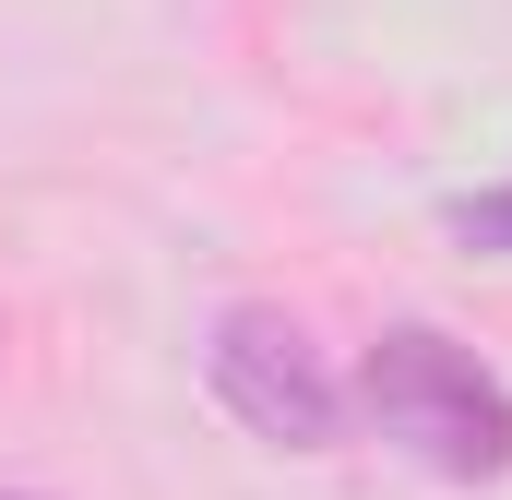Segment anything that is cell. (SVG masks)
Returning a JSON list of instances; mask_svg holds the SVG:
<instances>
[{
  "instance_id": "cell-1",
  "label": "cell",
  "mask_w": 512,
  "mask_h": 500,
  "mask_svg": "<svg viewBox=\"0 0 512 500\" xmlns=\"http://www.w3.org/2000/svg\"><path fill=\"white\" fill-rule=\"evenodd\" d=\"M346 405L382 429L417 477H441V489L512 477V381L477 346H453L441 322H393L382 346L358 358V393Z\"/></svg>"
},
{
  "instance_id": "cell-2",
  "label": "cell",
  "mask_w": 512,
  "mask_h": 500,
  "mask_svg": "<svg viewBox=\"0 0 512 500\" xmlns=\"http://www.w3.org/2000/svg\"><path fill=\"white\" fill-rule=\"evenodd\" d=\"M203 381H215V405H227L251 441H274V453H334V441H346V381L322 370V346H310L274 298L215 310Z\"/></svg>"
},
{
  "instance_id": "cell-3",
  "label": "cell",
  "mask_w": 512,
  "mask_h": 500,
  "mask_svg": "<svg viewBox=\"0 0 512 500\" xmlns=\"http://www.w3.org/2000/svg\"><path fill=\"white\" fill-rule=\"evenodd\" d=\"M441 227H453L465 250H501V262H512V179H501V191H465V203H453Z\"/></svg>"
},
{
  "instance_id": "cell-4",
  "label": "cell",
  "mask_w": 512,
  "mask_h": 500,
  "mask_svg": "<svg viewBox=\"0 0 512 500\" xmlns=\"http://www.w3.org/2000/svg\"><path fill=\"white\" fill-rule=\"evenodd\" d=\"M0 500H36V489H0Z\"/></svg>"
}]
</instances>
